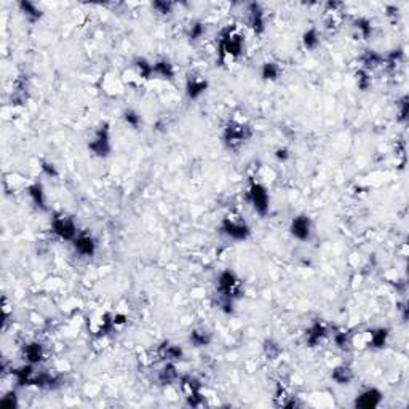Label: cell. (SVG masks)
<instances>
[{
	"mask_svg": "<svg viewBox=\"0 0 409 409\" xmlns=\"http://www.w3.org/2000/svg\"><path fill=\"white\" fill-rule=\"evenodd\" d=\"M243 43H245V38H243V35L236 29L227 28L226 30H222L221 45H219L221 59H224V58L240 56L243 51Z\"/></svg>",
	"mask_w": 409,
	"mask_h": 409,
	"instance_id": "cell-1",
	"label": "cell"
},
{
	"mask_svg": "<svg viewBox=\"0 0 409 409\" xmlns=\"http://www.w3.org/2000/svg\"><path fill=\"white\" fill-rule=\"evenodd\" d=\"M221 230L232 240H246L249 235L248 224L236 216H229L222 221Z\"/></svg>",
	"mask_w": 409,
	"mask_h": 409,
	"instance_id": "cell-2",
	"label": "cell"
},
{
	"mask_svg": "<svg viewBox=\"0 0 409 409\" xmlns=\"http://www.w3.org/2000/svg\"><path fill=\"white\" fill-rule=\"evenodd\" d=\"M248 202L261 216H265L268 211V194L265 187L259 182H253L248 189Z\"/></svg>",
	"mask_w": 409,
	"mask_h": 409,
	"instance_id": "cell-3",
	"label": "cell"
},
{
	"mask_svg": "<svg viewBox=\"0 0 409 409\" xmlns=\"http://www.w3.org/2000/svg\"><path fill=\"white\" fill-rule=\"evenodd\" d=\"M88 149L98 157H107L111 152V136H109V128L107 125L101 126L98 131L94 133L93 139L89 141Z\"/></svg>",
	"mask_w": 409,
	"mask_h": 409,
	"instance_id": "cell-4",
	"label": "cell"
},
{
	"mask_svg": "<svg viewBox=\"0 0 409 409\" xmlns=\"http://www.w3.org/2000/svg\"><path fill=\"white\" fill-rule=\"evenodd\" d=\"M248 136H249L248 126H245L243 123H235V121H232V123H229L227 128H226V133H224V141H226V144L229 147H232V149H234V147L240 146Z\"/></svg>",
	"mask_w": 409,
	"mask_h": 409,
	"instance_id": "cell-5",
	"label": "cell"
},
{
	"mask_svg": "<svg viewBox=\"0 0 409 409\" xmlns=\"http://www.w3.org/2000/svg\"><path fill=\"white\" fill-rule=\"evenodd\" d=\"M53 232L59 236V238L69 240V241H74L75 236L79 235L74 221L70 219V217H64V216L55 217L53 219Z\"/></svg>",
	"mask_w": 409,
	"mask_h": 409,
	"instance_id": "cell-6",
	"label": "cell"
},
{
	"mask_svg": "<svg viewBox=\"0 0 409 409\" xmlns=\"http://www.w3.org/2000/svg\"><path fill=\"white\" fill-rule=\"evenodd\" d=\"M219 291L224 299L234 300L235 294L238 292V280H236L235 273L232 270H226L219 275Z\"/></svg>",
	"mask_w": 409,
	"mask_h": 409,
	"instance_id": "cell-7",
	"label": "cell"
},
{
	"mask_svg": "<svg viewBox=\"0 0 409 409\" xmlns=\"http://www.w3.org/2000/svg\"><path fill=\"white\" fill-rule=\"evenodd\" d=\"M310 232H312V224L310 219L307 216H297L294 217L291 222V234L292 236H296L297 240H309L310 238Z\"/></svg>",
	"mask_w": 409,
	"mask_h": 409,
	"instance_id": "cell-8",
	"label": "cell"
},
{
	"mask_svg": "<svg viewBox=\"0 0 409 409\" xmlns=\"http://www.w3.org/2000/svg\"><path fill=\"white\" fill-rule=\"evenodd\" d=\"M74 246L77 249V253L82 256H93L96 251V243L93 240V236L89 234H79L74 238Z\"/></svg>",
	"mask_w": 409,
	"mask_h": 409,
	"instance_id": "cell-9",
	"label": "cell"
},
{
	"mask_svg": "<svg viewBox=\"0 0 409 409\" xmlns=\"http://www.w3.org/2000/svg\"><path fill=\"white\" fill-rule=\"evenodd\" d=\"M248 18H249V26L253 28V30L261 34L264 30V11H262L259 3H249Z\"/></svg>",
	"mask_w": 409,
	"mask_h": 409,
	"instance_id": "cell-10",
	"label": "cell"
},
{
	"mask_svg": "<svg viewBox=\"0 0 409 409\" xmlns=\"http://www.w3.org/2000/svg\"><path fill=\"white\" fill-rule=\"evenodd\" d=\"M380 396H382V395H380L379 390L369 388V390H366V392H363L360 396H358L355 405H356L358 408H366V409L376 408V406L380 403Z\"/></svg>",
	"mask_w": 409,
	"mask_h": 409,
	"instance_id": "cell-11",
	"label": "cell"
},
{
	"mask_svg": "<svg viewBox=\"0 0 409 409\" xmlns=\"http://www.w3.org/2000/svg\"><path fill=\"white\" fill-rule=\"evenodd\" d=\"M208 87V82L204 79H198V77H192V79L187 80V96L190 99H197L204 89Z\"/></svg>",
	"mask_w": 409,
	"mask_h": 409,
	"instance_id": "cell-12",
	"label": "cell"
},
{
	"mask_svg": "<svg viewBox=\"0 0 409 409\" xmlns=\"http://www.w3.org/2000/svg\"><path fill=\"white\" fill-rule=\"evenodd\" d=\"M324 334H326L324 326L321 323H315V324H312L310 328H309L305 337H307V342H309L310 347H315V345L324 337Z\"/></svg>",
	"mask_w": 409,
	"mask_h": 409,
	"instance_id": "cell-13",
	"label": "cell"
},
{
	"mask_svg": "<svg viewBox=\"0 0 409 409\" xmlns=\"http://www.w3.org/2000/svg\"><path fill=\"white\" fill-rule=\"evenodd\" d=\"M353 379V373L349 366H337L332 371V380H336L339 385H347Z\"/></svg>",
	"mask_w": 409,
	"mask_h": 409,
	"instance_id": "cell-14",
	"label": "cell"
},
{
	"mask_svg": "<svg viewBox=\"0 0 409 409\" xmlns=\"http://www.w3.org/2000/svg\"><path fill=\"white\" fill-rule=\"evenodd\" d=\"M19 8H21V11L24 13V16L28 18L30 23L38 21L40 16H42L40 8H38V6L35 3H32V2H19Z\"/></svg>",
	"mask_w": 409,
	"mask_h": 409,
	"instance_id": "cell-15",
	"label": "cell"
},
{
	"mask_svg": "<svg viewBox=\"0 0 409 409\" xmlns=\"http://www.w3.org/2000/svg\"><path fill=\"white\" fill-rule=\"evenodd\" d=\"M24 356L28 358V361L32 363H38L43 360V351H42V345L40 344H29L24 347Z\"/></svg>",
	"mask_w": 409,
	"mask_h": 409,
	"instance_id": "cell-16",
	"label": "cell"
},
{
	"mask_svg": "<svg viewBox=\"0 0 409 409\" xmlns=\"http://www.w3.org/2000/svg\"><path fill=\"white\" fill-rule=\"evenodd\" d=\"M153 74L163 77V79H173V75H175V69H173V64L170 61L162 59V61H157L155 64H153Z\"/></svg>",
	"mask_w": 409,
	"mask_h": 409,
	"instance_id": "cell-17",
	"label": "cell"
},
{
	"mask_svg": "<svg viewBox=\"0 0 409 409\" xmlns=\"http://www.w3.org/2000/svg\"><path fill=\"white\" fill-rule=\"evenodd\" d=\"M302 43L307 50H315L320 45V35L317 29H307L302 35Z\"/></svg>",
	"mask_w": 409,
	"mask_h": 409,
	"instance_id": "cell-18",
	"label": "cell"
},
{
	"mask_svg": "<svg viewBox=\"0 0 409 409\" xmlns=\"http://www.w3.org/2000/svg\"><path fill=\"white\" fill-rule=\"evenodd\" d=\"M160 353L165 358V360H181L182 358V349L177 347V345H170V344H165L162 350H160Z\"/></svg>",
	"mask_w": 409,
	"mask_h": 409,
	"instance_id": "cell-19",
	"label": "cell"
},
{
	"mask_svg": "<svg viewBox=\"0 0 409 409\" xmlns=\"http://www.w3.org/2000/svg\"><path fill=\"white\" fill-rule=\"evenodd\" d=\"M29 195L32 198V202H34L37 206H40L45 209V194H43V189L40 184H34L29 187Z\"/></svg>",
	"mask_w": 409,
	"mask_h": 409,
	"instance_id": "cell-20",
	"label": "cell"
},
{
	"mask_svg": "<svg viewBox=\"0 0 409 409\" xmlns=\"http://www.w3.org/2000/svg\"><path fill=\"white\" fill-rule=\"evenodd\" d=\"M387 336H388V332L387 329H377V331H373L369 334V345H373V347H382L383 344H385L387 341Z\"/></svg>",
	"mask_w": 409,
	"mask_h": 409,
	"instance_id": "cell-21",
	"label": "cell"
},
{
	"mask_svg": "<svg viewBox=\"0 0 409 409\" xmlns=\"http://www.w3.org/2000/svg\"><path fill=\"white\" fill-rule=\"evenodd\" d=\"M262 77L265 80H277L280 77V67L275 62H265L262 66Z\"/></svg>",
	"mask_w": 409,
	"mask_h": 409,
	"instance_id": "cell-22",
	"label": "cell"
},
{
	"mask_svg": "<svg viewBox=\"0 0 409 409\" xmlns=\"http://www.w3.org/2000/svg\"><path fill=\"white\" fill-rule=\"evenodd\" d=\"M211 337L208 332H203V331H194L190 334V342L195 345V347H203V345L209 344Z\"/></svg>",
	"mask_w": 409,
	"mask_h": 409,
	"instance_id": "cell-23",
	"label": "cell"
},
{
	"mask_svg": "<svg viewBox=\"0 0 409 409\" xmlns=\"http://www.w3.org/2000/svg\"><path fill=\"white\" fill-rule=\"evenodd\" d=\"M177 379V373H176V368L173 366L171 363H168L166 366L162 369V373H160V380L165 382V383H170L173 380Z\"/></svg>",
	"mask_w": 409,
	"mask_h": 409,
	"instance_id": "cell-24",
	"label": "cell"
},
{
	"mask_svg": "<svg viewBox=\"0 0 409 409\" xmlns=\"http://www.w3.org/2000/svg\"><path fill=\"white\" fill-rule=\"evenodd\" d=\"M383 61V58L380 55H377L374 53V51H368L366 55L363 56V62H364V66L366 67H371V69H374L377 66H380Z\"/></svg>",
	"mask_w": 409,
	"mask_h": 409,
	"instance_id": "cell-25",
	"label": "cell"
},
{
	"mask_svg": "<svg viewBox=\"0 0 409 409\" xmlns=\"http://www.w3.org/2000/svg\"><path fill=\"white\" fill-rule=\"evenodd\" d=\"M136 69L143 79H149V77L153 74V64L147 62L146 59H143V58L136 61Z\"/></svg>",
	"mask_w": 409,
	"mask_h": 409,
	"instance_id": "cell-26",
	"label": "cell"
},
{
	"mask_svg": "<svg viewBox=\"0 0 409 409\" xmlns=\"http://www.w3.org/2000/svg\"><path fill=\"white\" fill-rule=\"evenodd\" d=\"M355 28H356V30L360 32V34L364 38H368L371 34H373V26H371V23L368 21V19H364V18L356 19V21H355Z\"/></svg>",
	"mask_w": 409,
	"mask_h": 409,
	"instance_id": "cell-27",
	"label": "cell"
},
{
	"mask_svg": "<svg viewBox=\"0 0 409 409\" xmlns=\"http://www.w3.org/2000/svg\"><path fill=\"white\" fill-rule=\"evenodd\" d=\"M123 120L133 128H138L141 125V115L136 111H133V109H128V111L123 112Z\"/></svg>",
	"mask_w": 409,
	"mask_h": 409,
	"instance_id": "cell-28",
	"label": "cell"
},
{
	"mask_svg": "<svg viewBox=\"0 0 409 409\" xmlns=\"http://www.w3.org/2000/svg\"><path fill=\"white\" fill-rule=\"evenodd\" d=\"M204 34V24L200 23V21H197L190 26V30H189V35L192 40H198V38H202Z\"/></svg>",
	"mask_w": 409,
	"mask_h": 409,
	"instance_id": "cell-29",
	"label": "cell"
},
{
	"mask_svg": "<svg viewBox=\"0 0 409 409\" xmlns=\"http://www.w3.org/2000/svg\"><path fill=\"white\" fill-rule=\"evenodd\" d=\"M334 342H336L337 347L342 349V350L349 349V345H350V341H349V337H347L345 332H336V334H334Z\"/></svg>",
	"mask_w": 409,
	"mask_h": 409,
	"instance_id": "cell-30",
	"label": "cell"
},
{
	"mask_svg": "<svg viewBox=\"0 0 409 409\" xmlns=\"http://www.w3.org/2000/svg\"><path fill=\"white\" fill-rule=\"evenodd\" d=\"M153 8H155L158 13H162V15H166V13H171V10H173V3H170V2H162V0H160V2H153Z\"/></svg>",
	"mask_w": 409,
	"mask_h": 409,
	"instance_id": "cell-31",
	"label": "cell"
},
{
	"mask_svg": "<svg viewBox=\"0 0 409 409\" xmlns=\"http://www.w3.org/2000/svg\"><path fill=\"white\" fill-rule=\"evenodd\" d=\"M11 395H8V396H3V400H2V406L3 408H8V409H11V408H15L16 406V398H10Z\"/></svg>",
	"mask_w": 409,
	"mask_h": 409,
	"instance_id": "cell-32",
	"label": "cell"
},
{
	"mask_svg": "<svg viewBox=\"0 0 409 409\" xmlns=\"http://www.w3.org/2000/svg\"><path fill=\"white\" fill-rule=\"evenodd\" d=\"M43 171L47 173L48 176H56V170H55V166L53 165H50V163H43Z\"/></svg>",
	"mask_w": 409,
	"mask_h": 409,
	"instance_id": "cell-33",
	"label": "cell"
},
{
	"mask_svg": "<svg viewBox=\"0 0 409 409\" xmlns=\"http://www.w3.org/2000/svg\"><path fill=\"white\" fill-rule=\"evenodd\" d=\"M400 112H401V118L406 120V117H408V101H406V98L401 101V109H400Z\"/></svg>",
	"mask_w": 409,
	"mask_h": 409,
	"instance_id": "cell-34",
	"label": "cell"
},
{
	"mask_svg": "<svg viewBox=\"0 0 409 409\" xmlns=\"http://www.w3.org/2000/svg\"><path fill=\"white\" fill-rule=\"evenodd\" d=\"M275 157H277L278 160H286L288 157H290V153H288L286 149H277V152H275Z\"/></svg>",
	"mask_w": 409,
	"mask_h": 409,
	"instance_id": "cell-35",
	"label": "cell"
}]
</instances>
